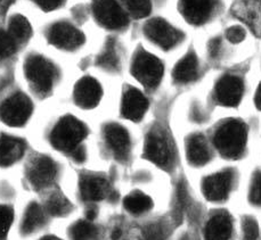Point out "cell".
<instances>
[{"mask_svg": "<svg viewBox=\"0 0 261 240\" xmlns=\"http://www.w3.org/2000/svg\"><path fill=\"white\" fill-rule=\"evenodd\" d=\"M231 219L227 213L212 217L205 227V240H229L231 236Z\"/></svg>", "mask_w": 261, "mask_h": 240, "instance_id": "20", "label": "cell"}, {"mask_svg": "<svg viewBox=\"0 0 261 240\" xmlns=\"http://www.w3.org/2000/svg\"><path fill=\"white\" fill-rule=\"evenodd\" d=\"M96 217V209L95 208H90L87 211V219H88L89 221L94 220Z\"/></svg>", "mask_w": 261, "mask_h": 240, "instance_id": "40", "label": "cell"}, {"mask_svg": "<svg viewBox=\"0 0 261 240\" xmlns=\"http://www.w3.org/2000/svg\"><path fill=\"white\" fill-rule=\"evenodd\" d=\"M8 35L15 42H23L29 39L31 36V26L25 17L21 15H15L8 26Z\"/></svg>", "mask_w": 261, "mask_h": 240, "instance_id": "24", "label": "cell"}, {"mask_svg": "<svg viewBox=\"0 0 261 240\" xmlns=\"http://www.w3.org/2000/svg\"><path fill=\"white\" fill-rule=\"evenodd\" d=\"M233 184V173L222 171L209 175L203 181V193L209 200L220 201L228 196Z\"/></svg>", "mask_w": 261, "mask_h": 240, "instance_id": "11", "label": "cell"}, {"mask_svg": "<svg viewBox=\"0 0 261 240\" xmlns=\"http://www.w3.org/2000/svg\"><path fill=\"white\" fill-rule=\"evenodd\" d=\"M93 11L96 20L105 27L121 28L128 23L127 15L115 0H97Z\"/></svg>", "mask_w": 261, "mask_h": 240, "instance_id": "8", "label": "cell"}, {"mask_svg": "<svg viewBox=\"0 0 261 240\" xmlns=\"http://www.w3.org/2000/svg\"><path fill=\"white\" fill-rule=\"evenodd\" d=\"M219 48H220V41L218 39L212 40L209 44V51H210L211 56H216L217 54H218Z\"/></svg>", "mask_w": 261, "mask_h": 240, "instance_id": "38", "label": "cell"}, {"mask_svg": "<svg viewBox=\"0 0 261 240\" xmlns=\"http://www.w3.org/2000/svg\"><path fill=\"white\" fill-rule=\"evenodd\" d=\"M41 240H60V239L55 238V237H45V238H42Z\"/></svg>", "mask_w": 261, "mask_h": 240, "instance_id": "42", "label": "cell"}, {"mask_svg": "<svg viewBox=\"0 0 261 240\" xmlns=\"http://www.w3.org/2000/svg\"><path fill=\"white\" fill-rule=\"evenodd\" d=\"M73 96L74 100L79 106L91 108L99 103L101 97V88L95 79L84 78L75 84Z\"/></svg>", "mask_w": 261, "mask_h": 240, "instance_id": "15", "label": "cell"}, {"mask_svg": "<svg viewBox=\"0 0 261 240\" xmlns=\"http://www.w3.org/2000/svg\"><path fill=\"white\" fill-rule=\"evenodd\" d=\"M199 72V62L195 55L187 54L181 58L173 70V78L177 82L187 83L194 80Z\"/></svg>", "mask_w": 261, "mask_h": 240, "instance_id": "22", "label": "cell"}, {"mask_svg": "<svg viewBox=\"0 0 261 240\" xmlns=\"http://www.w3.org/2000/svg\"><path fill=\"white\" fill-rule=\"evenodd\" d=\"M15 0H0V15H5Z\"/></svg>", "mask_w": 261, "mask_h": 240, "instance_id": "37", "label": "cell"}, {"mask_svg": "<svg viewBox=\"0 0 261 240\" xmlns=\"http://www.w3.org/2000/svg\"><path fill=\"white\" fill-rule=\"evenodd\" d=\"M144 32L149 40L164 49H170L181 40L182 35L162 18H153L146 23Z\"/></svg>", "mask_w": 261, "mask_h": 240, "instance_id": "6", "label": "cell"}, {"mask_svg": "<svg viewBox=\"0 0 261 240\" xmlns=\"http://www.w3.org/2000/svg\"><path fill=\"white\" fill-rule=\"evenodd\" d=\"M86 133V128L80 121L72 116H65L60 119L53 129L50 141L57 149L73 153L79 148Z\"/></svg>", "mask_w": 261, "mask_h": 240, "instance_id": "2", "label": "cell"}, {"mask_svg": "<svg viewBox=\"0 0 261 240\" xmlns=\"http://www.w3.org/2000/svg\"><path fill=\"white\" fill-rule=\"evenodd\" d=\"M118 55L115 51V48L112 44H110L105 47L103 52L99 55L97 63L99 66L104 67L106 70H115L118 66Z\"/></svg>", "mask_w": 261, "mask_h": 240, "instance_id": "29", "label": "cell"}, {"mask_svg": "<svg viewBox=\"0 0 261 240\" xmlns=\"http://www.w3.org/2000/svg\"><path fill=\"white\" fill-rule=\"evenodd\" d=\"M187 158L195 166L204 165L210 160V151L205 139L200 134L191 137L187 141Z\"/></svg>", "mask_w": 261, "mask_h": 240, "instance_id": "21", "label": "cell"}, {"mask_svg": "<svg viewBox=\"0 0 261 240\" xmlns=\"http://www.w3.org/2000/svg\"><path fill=\"white\" fill-rule=\"evenodd\" d=\"M231 13L261 37V0H235Z\"/></svg>", "mask_w": 261, "mask_h": 240, "instance_id": "10", "label": "cell"}, {"mask_svg": "<svg viewBox=\"0 0 261 240\" xmlns=\"http://www.w3.org/2000/svg\"><path fill=\"white\" fill-rule=\"evenodd\" d=\"M226 37L230 42L233 44H239V42L243 41L245 38V32L242 27L240 26H231L226 32Z\"/></svg>", "mask_w": 261, "mask_h": 240, "instance_id": "35", "label": "cell"}, {"mask_svg": "<svg viewBox=\"0 0 261 240\" xmlns=\"http://www.w3.org/2000/svg\"><path fill=\"white\" fill-rule=\"evenodd\" d=\"M120 237H121V230L115 229L114 231L112 232V239L113 240H118Z\"/></svg>", "mask_w": 261, "mask_h": 240, "instance_id": "41", "label": "cell"}, {"mask_svg": "<svg viewBox=\"0 0 261 240\" xmlns=\"http://www.w3.org/2000/svg\"><path fill=\"white\" fill-rule=\"evenodd\" d=\"M243 95V83L234 75L222 76L217 83L216 97L224 106H236Z\"/></svg>", "mask_w": 261, "mask_h": 240, "instance_id": "14", "label": "cell"}, {"mask_svg": "<svg viewBox=\"0 0 261 240\" xmlns=\"http://www.w3.org/2000/svg\"><path fill=\"white\" fill-rule=\"evenodd\" d=\"M33 2L45 11H53V9L60 7L64 0H33Z\"/></svg>", "mask_w": 261, "mask_h": 240, "instance_id": "36", "label": "cell"}, {"mask_svg": "<svg viewBox=\"0 0 261 240\" xmlns=\"http://www.w3.org/2000/svg\"><path fill=\"white\" fill-rule=\"evenodd\" d=\"M32 112V104L25 95L15 94L0 105V118L12 127L25 123Z\"/></svg>", "mask_w": 261, "mask_h": 240, "instance_id": "5", "label": "cell"}, {"mask_svg": "<svg viewBox=\"0 0 261 240\" xmlns=\"http://www.w3.org/2000/svg\"><path fill=\"white\" fill-rule=\"evenodd\" d=\"M248 132L244 123L230 119L222 123L215 133V145L222 156L238 158L244 152Z\"/></svg>", "mask_w": 261, "mask_h": 240, "instance_id": "1", "label": "cell"}, {"mask_svg": "<svg viewBox=\"0 0 261 240\" xmlns=\"http://www.w3.org/2000/svg\"><path fill=\"white\" fill-rule=\"evenodd\" d=\"M105 140L110 149L119 160H124L130 151V138L125 129L118 124H109L104 130Z\"/></svg>", "mask_w": 261, "mask_h": 240, "instance_id": "16", "label": "cell"}, {"mask_svg": "<svg viewBox=\"0 0 261 240\" xmlns=\"http://www.w3.org/2000/svg\"><path fill=\"white\" fill-rule=\"evenodd\" d=\"M215 5L216 0H180L179 8L188 22L200 25L209 20Z\"/></svg>", "mask_w": 261, "mask_h": 240, "instance_id": "13", "label": "cell"}, {"mask_svg": "<svg viewBox=\"0 0 261 240\" xmlns=\"http://www.w3.org/2000/svg\"><path fill=\"white\" fill-rule=\"evenodd\" d=\"M133 74L145 87L154 88L162 79L163 65L156 57L141 51L134 59Z\"/></svg>", "mask_w": 261, "mask_h": 240, "instance_id": "4", "label": "cell"}, {"mask_svg": "<svg viewBox=\"0 0 261 240\" xmlns=\"http://www.w3.org/2000/svg\"><path fill=\"white\" fill-rule=\"evenodd\" d=\"M16 42L12 39L8 32L0 30V61L7 58L15 51Z\"/></svg>", "mask_w": 261, "mask_h": 240, "instance_id": "30", "label": "cell"}, {"mask_svg": "<svg viewBox=\"0 0 261 240\" xmlns=\"http://www.w3.org/2000/svg\"><path fill=\"white\" fill-rule=\"evenodd\" d=\"M97 230L89 221H79L71 228V238L73 240H93Z\"/></svg>", "mask_w": 261, "mask_h": 240, "instance_id": "27", "label": "cell"}, {"mask_svg": "<svg viewBox=\"0 0 261 240\" xmlns=\"http://www.w3.org/2000/svg\"><path fill=\"white\" fill-rule=\"evenodd\" d=\"M57 174V166L50 158L38 157L33 161L28 172L31 185L38 189L45 188L55 180Z\"/></svg>", "mask_w": 261, "mask_h": 240, "instance_id": "12", "label": "cell"}, {"mask_svg": "<svg viewBox=\"0 0 261 240\" xmlns=\"http://www.w3.org/2000/svg\"><path fill=\"white\" fill-rule=\"evenodd\" d=\"M243 240H258L260 236L259 225L252 218H245L242 222Z\"/></svg>", "mask_w": 261, "mask_h": 240, "instance_id": "31", "label": "cell"}, {"mask_svg": "<svg viewBox=\"0 0 261 240\" xmlns=\"http://www.w3.org/2000/svg\"><path fill=\"white\" fill-rule=\"evenodd\" d=\"M145 156L154 164L167 167L172 161V151L166 134L161 131H151L145 141Z\"/></svg>", "mask_w": 261, "mask_h": 240, "instance_id": "7", "label": "cell"}, {"mask_svg": "<svg viewBox=\"0 0 261 240\" xmlns=\"http://www.w3.org/2000/svg\"><path fill=\"white\" fill-rule=\"evenodd\" d=\"M166 230L160 223L149 224L143 231V240H164Z\"/></svg>", "mask_w": 261, "mask_h": 240, "instance_id": "34", "label": "cell"}, {"mask_svg": "<svg viewBox=\"0 0 261 240\" xmlns=\"http://www.w3.org/2000/svg\"><path fill=\"white\" fill-rule=\"evenodd\" d=\"M13 222V211L8 206L0 205V239L6 237Z\"/></svg>", "mask_w": 261, "mask_h": 240, "instance_id": "32", "label": "cell"}, {"mask_svg": "<svg viewBox=\"0 0 261 240\" xmlns=\"http://www.w3.org/2000/svg\"><path fill=\"white\" fill-rule=\"evenodd\" d=\"M25 74L40 94H47L55 82L56 71L49 61L41 56H31L25 63Z\"/></svg>", "mask_w": 261, "mask_h": 240, "instance_id": "3", "label": "cell"}, {"mask_svg": "<svg viewBox=\"0 0 261 240\" xmlns=\"http://www.w3.org/2000/svg\"><path fill=\"white\" fill-rule=\"evenodd\" d=\"M125 8L136 18L147 16L151 12V0H122Z\"/></svg>", "mask_w": 261, "mask_h": 240, "instance_id": "28", "label": "cell"}, {"mask_svg": "<svg viewBox=\"0 0 261 240\" xmlns=\"http://www.w3.org/2000/svg\"><path fill=\"white\" fill-rule=\"evenodd\" d=\"M80 194L82 198L97 201L109 194V184L105 177L95 174H85L80 179Z\"/></svg>", "mask_w": 261, "mask_h": 240, "instance_id": "17", "label": "cell"}, {"mask_svg": "<svg viewBox=\"0 0 261 240\" xmlns=\"http://www.w3.org/2000/svg\"><path fill=\"white\" fill-rule=\"evenodd\" d=\"M47 209L54 217H63L70 212L71 203L62 193L55 191L47 200Z\"/></svg>", "mask_w": 261, "mask_h": 240, "instance_id": "26", "label": "cell"}, {"mask_svg": "<svg viewBox=\"0 0 261 240\" xmlns=\"http://www.w3.org/2000/svg\"><path fill=\"white\" fill-rule=\"evenodd\" d=\"M48 40L61 49L72 50L82 45L84 35L69 23H57L48 32Z\"/></svg>", "mask_w": 261, "mask_h": 240, "instance_id": "9", "label": "cell"}, {"mask_svg": "<svg viewBox=\"0 0 261 240\" xmlns=\"http://www.w3.org/2000/svg\"><path fill=\"white\" fill-rule=\"evenodd\" d=\"M25 145L21 139L2 136L0 137V166H9L21 160Z\"/></svg>", "mask_w": 261, "mask_h": 240, "instance_id": "19", "label": "cell"}, {"mask_svg": "<svg viewBox=\"0 0 261 240\" xmlns=\"http://www.w3.org/2000/svg\"><path fill=\"white\" fill-rule=\"evenodd\" d=\"M148 107L147 99L145 96L136 89H129L125 91L122 98V114L132 121H139Z\"/></svg>", "mask_w": 261, "mask_h": 240, "instance_id": "18", "label": "cell"}, {"mask_svg": "<svg viewBox=\"0 0 261 240\" xmlns=\"http://www.w3.org/2000/svg\"><path fill=\"white\" fill-rule=\"evenodd\" d=\"M255 105L259 109H261V84L257 90V94H255Z\"/></svg>", "mask_w": 261, "mask_h": 240, "instance_id": "39", "label": "cell"}, {"mask_svg": "<svg viewBox=\"0 0 261 240\" xmlns=\"http://www.w3.org/2000/svg\"><path fill=\"white\" fill-rule=\"evenodd\" d=\"M43 222H45V214L42 208L38 204H30L22 221V232L24 234L32 233L38 228H40Z\"/></svg>", "mask_w": 261, "mask_h": 240, "instance_id": "23", "label": "cell"}, {"mask_svg": "<svg viewBox=\"0 0 261 240\" xmlns=\"http://www.w3.org/2000/svg\"><path fill=\"white\" fill-rule=\"evenodd\" d=\"M249 199L254 205H261V172H257L251 180Z\"/></svg>", "mask_w": 261, "mask_h": 240, "instance_id": "33", "label": "cell"}, {"mask_svg": "<svg viewBox=\"0 0 261 240\" xmlns=\"http://www.w3.org/2000/svg\"><path fill=\"white\" fill-rule=\"evenodd\" d=\"M124 207L129 212L134 214H141L146 212L153 206V201L148 196L141 194V193H134L125 197L124 199Z\"/></svg>", "mask_w": 261, "mask_h": 240, "instance_id": "25", "label": "cell"}]
</instances>
